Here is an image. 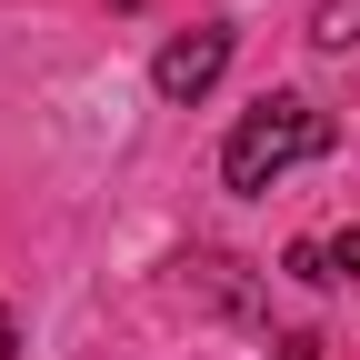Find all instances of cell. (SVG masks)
Returning a JSON list of instances; mask_svg holds the SVG:
<instances>
[{"label": "cell", "mask_w": 360, "mask_h": 360, "mask_svg": "<svg viewBox=\"0 0 360 360\" xmlns=\"http://www.w3.org/2000/svg\"><path fill=\"white\" fill-rule=\"evenodd\" d=\"M321 150H330V110L300 101V90H270L260 110H240L231 141H220V180H231V191H270L281 170L321 160Z\"/></svg>", "instance_id": "6da1fadb"}, {"label": "cell", "mask_w": 360, "mask_h": 360, "mask_svg": "<svg viewBox=\"0 0 360 360\" xmlns=\"http://www.w3.org/2000/svg\"><path fill=\"white\" fill-rule=\"evenodd\" d=\"M231 70V20H200V30H180V40H160V60H150V90L170 110H191V101H210V80Z\"/></svg>", "instance_id": "7a4b0ae2"}, {"label": "cell", "mask_w": 360, "mask_h": 360, "mask_svg": "<svg viewBox=\"0 0 360 360\" xmlns=\"http://www.w3.org/2000/svg\"><path fill=\"white\" fill-rule=\"evenodd\" d=\"M170 290L191 300V310H210V321H260V281H250L231 250H180L170 260Z\"/></svg>", "instance_id": "3957f363"}, {"label": "cell", "mask_w": 360, "mask_h": 360, "mask_svg": "<svg viewBox=\"0 0 360 360\" xmlns=\"http://www.w3.org/2000/svg\"><path fill=\"white\" fill-rule=\"evenodd\" d=\"M310 51H360V0H321L310 11Z\"/></svg>", "instance_id": "277c9868"}, {"label": "cell", "mask_w": 360, "mask_h": 360, "mask_svg": "<svg viewBox=\"0 0 360 360\" xmlns=\"http://www.w3.org/2000/svg\"><path fill=\"white\" fill-rule=\"evenodd\" d=\"M281 270H290V281H330V250H321V240H290Z\"/></svg>", "instance_id": "5b68a950"}, {"label": "cell", "mask_w": 360, "mask_h": 360, "mask_svg": "<svg viewBox=\"0 0 360 360\" xmlns=\"http://www.w3.org/2000/svg\"><path fill=\"white\" fill-rule=\"evenodd\" d=\"M321 250H330V281L360 290V231H340V240H321Z\"/></svg>", "instance_id": "8992f818"}, {"label": "cell", "mask_w": 360, "mask_h": 360, "mask_svg": "<svg viewBox=\"0 0 360 360\" xmlns=\"http://www.w3.org/2000/svg\"><path fill=\"white\" fill-rule=\"evenodd\" d=\"M270 350H281V360H321V340H310V330H281Z\"/></svg>", "instance_id": "52a82bcc"}, {"label": "cell", "mask_w": 360, "mask_h": 360, "mask_svg": "<svg viewBox=\"0 0 360 360\" xmlns=\"http://www.w3.org/2000/svg\"><path fill=\"white\" fill-rule=\"evenodd\" d=\"M11 350H20V330H11V310H0V360H11Z\"/></svg>", "instance_id": "ba28073f"}]
</instances>
